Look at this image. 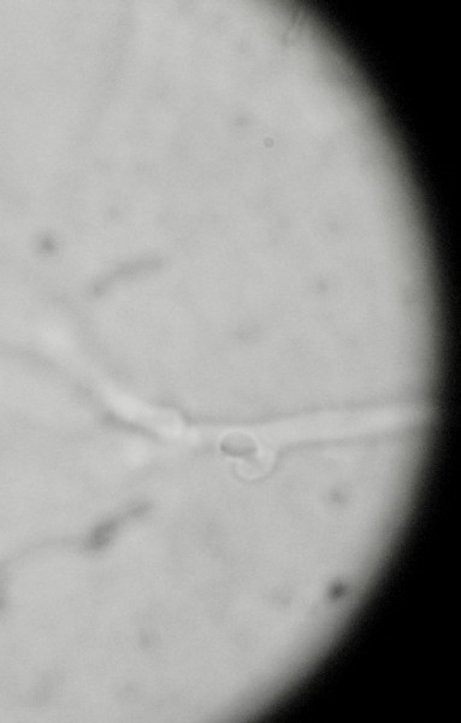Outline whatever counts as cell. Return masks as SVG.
Returning <instances> with one entry per match:
<instances>
[{"label":"cell","instance_id":"6da1fadb","mask_svg":"<svg viewBox=\"0 0 461 723\" xmlns=\"http://www.w3.org/2000/svg\"><path fill=\"white\" fill-rule=\"evenodd\" d=\"M222 446L224 450L230 454L243 455V454H250V452L256 451L257 442L256 439L250 434L243 433V432H233L224 437Z\"/></svg>","mask_w":461,"mask_h":723}]
</instances>
